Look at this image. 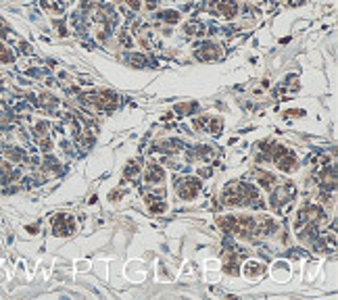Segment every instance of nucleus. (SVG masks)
<instances>
[{"label":"nucleus","mask_w":338,"mask_h":300,"mask_svg":"<svg viewBox=\"0 0 338 300\" xmlns=\"http://www.w3.org/2000/svg\"><path fill=\"white\" fill-rule=\"evenodd\" d=\"M174 186H176V192L182 200H192L198 196V192L202 188L200 180L198 178H176L174 180Z\"/></svg>","instance_id":"nucleus-1"},{"label":"nucleus","mask_w":338,"mask_h":300,"mask_svg":"<svg viewBox=\"0 0 338 300\" xmlns=\"http://www.w3.org/2000/svg\"><path fill=\"white\" fill-rule=\"evenodd\" d=\"M290 200H294V188L290 184H280L278 188L272 190V196H269V206L274 210H282Z\"/></svg>","instance_id":"nucleus-2"},{"label":"nucleus","mask_w":338,"mask_h":300,"mask_svg":"<svg viewBox=\"0 0 338 300\" xmlns=\"http://www.w3.org/2000/svg\"><path fill=\"white\" fill-rule=\"evenodd\" d=\"M192 127L198 130V132H207L211 136H219V134H222V127H224V121H222V117L202 115V117H196L192 121Z\"/></svg>","instance_id":"nucleus-3"},{"label":"nucleus","mask_w":338,"mask_h":300,"mask_svg":"<svg viewBox=\"0 0 338 300\" xmlns=\"http://www.w3.org/2000/svg\"><path fill=\"white\" fill-rule=\"evenodd\" d=\"M53 232H55V236H59V238L71 236V234L75 232V219H73L71 215H65V213L55 215V217H53Z\"/></svg>","instance_id":"nucleus-4"},{"label":"nucleus","mask_w":338,"mask_h":300,"mask_svg":"<svg viewBox=\"0 0 338 300\" xmlns=\"http://www.w3.org/2000/svg\"><path fill=\"white\" fill-rule=\"evenodd\" d=\"M222 57V48L213 42H205L198 50H196V59L198 61H217Z\"/></svg>","instance_id":"nucleus-5"},{"label":"nucleus","mask_w":338,"mask_h":300,"mask_svg":"<svg viewBox=\"0 0 338 300\" xmlns=\"http://www.w3.org/2000/svg\"><path fill=\"white\" fill-rule=\"evenodd\" d=\"M144 182L148 184V186H159V184H163L165 182V169L161 167V165H148L146 167V171H144Z\"/></svg>","instance_id":"nucleus-6"},{"label":"nucleus","mask_w":338,"mask_h":300,"mask_svg":"<svg viewBox=\"0 0 338 300\" xmlns=\"http://www.w3.org/2000/svg\"><path fill=\"white\" fill-rule=\"evenodd\" d=\"M276 165H278V169L280 171H284V173H294L297 169H299V163H297V156H294V152L292 150H286L278 161H276Z\"/></svg>","instance_id":"nucleus-7"},{"label":"nucleus","mask_w":338,"mask_h":300,"mask_svg":"<svg viewBox=\"0 0 338 300\" xmlns=\"http://www.w3.org/2000/svg\"><path fill=\"white\" fill-rule=\"evenodd\" d=\"M215 9L226 19H234L236 13H238V3L236 0H215Z\"/></svg>","instance_id":"nucleus-8"},{"label":"nucleus","mask_w":338,"mask_h":300,"mask_svg":"<svg viewBox=\"0 0 338 300\" xmlns=\"http://www.w3.org/2000/svg\"><path fill=\"white\" fill-rule=\"evenodd\" d=\"M265 271V265L261 261H246L244 263V269L240 273H244V277H250V279H255V277H261Z\"/></svg>","instance_id":"nucleus-9"},{"label":"nucleus","mask_w":338,"mask_h":300,"mask_svg":"<svg viewBox=\"0 0 338 300\" xmlns=\"http://www.w3.org/2000/svg\"><path fill=\"white\" fill-rule=\"evenodd\" d=\"M257 184H259L263 190L272 192V190L278 186V180H276V175H272V173H267V171L259 169V171H257Z\"/></svg>","instance_id":"nucleus-10"},{"label":"nucleus","mask_w":338,"mask_h":300,"mask_svg":"<svg viewBox=\"0 0 338 300\" xmlns=\"http://www.w3.org/2000/svg\"><path fill=\"white\" fill-rule=\"evenodd\" d=\"M224 273L228 275H240V261L234 252H228L226 254V261H224Z\"/></svg>","instance_id":"nucleus-11"},{"label":"nucleus","mask_w":338,"mask_h":300,"mask_svg":"<svg viewBox=\"0 0 338 300\" xmlns=\"http://www.w3.org/2000/svg\"><path fill=\"white\" fill-rule=\"evenodd\" d=\"M144 200H146L148 210H150L153 215H159V213H165V210H167V202H165L161 196H146Z\"/></svg>","instance_id":"nucleus-12"},{"label":"nucleus","mask_w":338,"mask_h":300,"mask_svg":"<svg viewBox=\"0 0 338 300\" xmlns=\"http://www.w3.org/2000/svg\"><path fill=\"white\" fill-rule=\"evenodd\" d=\"M217 223L226 234H236V229H238V225H236V215H224L217 219Z\"/></svg>","instance_id":"nucleus-13"},{"label":"nucleus","mask_w":338,"mask_h":300,"mask_svg":"<svg viewBox=\"0 0 338 300\" xmlns=\"http://www.w3.org/2000/svg\"><path fill=\"white\" fill-rule=\"evenodd\" d=\"M157 19H159V21H163V23H169V25H176V23H180L182 15H180L178 11L167 9V11H161V13L157 15Z\"/></svg>","instance_id":"nucleus-14"},{"label":"nucleus","mask_w":338,"mask_h":300,"mask_svg":"<svg viewBox=\"0 0 338 300\" xmlns=\"http://www.w3.org/2000/svg\"><path fill=\"white\" fill-rule=\"evenodd\" d=\"M155 148H157V152L176 154V152H180V142H178V140H167V142H161V144H157Z\"/></svg>","instance_id":"nucleus-15"},{"label":"nucleus","mask_w":338,"mask_h":300,"mask_svg":"<svg viewBox=\"0 0 338 300\" xmlns=\"http://www.w3.org/2000/svg\"><path fill=\"white\" fill-rule=\"evenodd\" d=\"M194 156L200 158V161H211V158L215 156V148H211V146H198L194 150Z\"/></svg>","instance_id":"nucleus-16"},{"label":"nucleus","mask_w":338,"mask_h":300,"mask_svg":"<svg viewBox=\"0 0 338 300\" xmlns=\"http://www.w3.org/2000/svg\"><path fill=\"white\" fill-rule=\"evenodd\" d=\"M40 5H42V9H46L50 13H63V9H65L61 0H40Z\"/></svg>","instance_id":"nucleus-17"},{"label":"nucleus","mask_w":338,"mask_h":300,"mask_svg":"<svg viewBox=\"0 0 338 300\" xmlns=\"http://www.w3.org/2000/svg\"><path fill=\"white\" fill-rule=\"evenodd\" d=\"M140 171H142V167L138 165V161H130L128 167L123 169V175L128 180H134V178H138V175H140Z\"/></svg>","instance_id":"nucleus-18"},{"label":"nucleus","mask_w":338,"mask_h":300,"mask_svg":"<svg viewBox=\"0 0 338 300\" xmlns=\"http://www.w3.org/2000/svg\"><path fill=\"white\" fill-rule=\"evenodd\" d=\"M5 154L11 158V161H15V163H19V161H23V150L21 148H17V146H7L5 148Z\"/></svg>","instance_id":"nucleus-19"},{"label":"nucleus","mask_w":338,"mask_h":300,"mask_svg":"<svg viewBox=\"0 0 338 300\" xmlns=\"http://www.w3.org/2000/svg\"><path fill=\"white\" fill-rule=\"evenodd\" d=\"M13 61H15V55L0 42V63H13Z\"/></svg>","instance_id":"nucleus-20"},{"label":"nucleus","mask_w":338,"mask_h":300,"mask_svg":"<svg viewBox=\"0 0 338 300\" xmlns=\"http://www.w3.org/2000/svg\"><path fill=\"white\" fill-rule=\"evenodd\" d=\"M194 109H196V102H186V104H178L176 113H178V117H182V115H188V113L194 111Z\"/></svg>","instance_id":"nucleus-21"},{"label":"nucleus","mask_w":338,"mask_h":300,"mask_svg":"<svg viewBox=\"0 0 338 300\" xmlns=\"http://www.w3.org/2000/svg\"><path fill=\"white\" fill-rule=\"evenodd\" d=\"M48 127H50V123H48V121H38V123H36V127H33V132H36V136L44 138V136H48Z\"/></svg>","instance_id":"nucleus-22"},{"label":"nucleus","mask_w":338,"mask_h":300,"mask_svg":"<svg viewBox=\"0 0 338 300\" xmlns=\"http://www.w3.org/2000/svg\"><path fill=\"white\" fill-rule=\"evenodd\" d=\"M194 31V36H202V31H205V27H202L198 21L194 23V21H190L188 25H186V33H192Z\"/></svg>","instance_id":"nucleus-23"},{"label":"nucleus","mask_w":338,"mask_h":300,"mask_svg":"<svg viewBox=\"0 0 338 300\" xmlns=\"http://www.w3.org/2000/svg\"><path fill=\"white\" fill-rule=\"evenodd\" d=\"M130 61L136 65V67H144V65H148V61H146V57L144 55H130Z\"/></svg>","instance_id":"nucleus-24"},{"label":"nucleus","mask_w":338,"mask_h":300,"mask_svg":"<svg viewBox=\"0 0 338 300\" xmlns=\"http://www.w3.org/2000/svg\"><path fill=\"white\" fill-rule=\"evenodd\" d=\"M40 150H42V152H50V150H53V140H50L48 136H44V138L40 140Z\"/></svg>","instance_id":"nucleus-25"},{"label":"nucleus","mask_w":338,"mask_h":300,"mask_svg":"<svg viewBox=\"0 0 338 300\" xmlns=\"http://www.w3.org/2000/svg\"><path fill=\"white\" fill-rule=\"evenodd\" d=\"M123 3L132 9V11H140V7H142V3H140V0H123Z\"/></svg>","instance_id":"nucleus-26"},{"label":"nucleus","mask_w":338,"mask_h":300,"mask_svg":"<svg viewBox=\"0 0 338 300\" xmlns=\"http://www.w3.org/2000/svg\"><path fill=\"white\" fill-rule=\"evenodd\" d=\"M211 173H213V169H209V167H202V169H198V175H200V178H209Z\"/></svg>","instance_id":"nucleus-27"},{"label":"nucleus","mask_w":338,"mask_h":300,"mask_svg":"<svg viewBox=\"0 0 338 300\" xmlns=\"http://www.w3.org/2000/svg\"><path fill=\"white\" fill-rule=\"evenodd\" d=\"M7 36H9V25L0 23V38H7Z\"/></svg>","instance_id":"nucleus-28"},{"label":"nucleus","mask_w":338,"mask_h":300,"mask_svg":"<svg viewBox=\"0 0 338 300\" xmlns=\"http://www.w3.org/2000/svg\"><path fill=\"white\" fill-rule=\"evenodd\" d=\"M121 194H123L121 190H115V192L109 194V198H111V200H117V198H121Z\"/></svg>","instance_id":"nucleus-29"},{"label":"nucleus","mask_w":338,"mask_h":300,"mask_svg":"<svg viewBox=\"0 0 338 300\" xmlns=\"http://www.w3.org/2000/svg\"><path fill=\"white\" fill-rule=\"evenodd\" d=\"M157 5H159L157 0H146V9H150V11H155V9H157Z\"/></svg>","instance_id":"nucleus-30"},{"label":"nucleus","mask_w":338,"mask_h":300,"mask_svg":"<svg viewBox=\"0 0 338 300\" xmlns=\"http://www.w3.org/2000/svg\"><path fill=\"white\" fill-rule=\"evenodd\" d=\"M292 5H301V3H305V0H290Z\"/></svg>","instance_id":"nucleus-31"}]
</instances>
